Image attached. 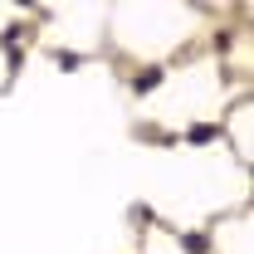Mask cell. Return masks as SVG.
<instances>
[{
	"label": "cell",
	"mask_w": 254,
	"mask_h": 254,
	"mask_svg": "<svg viewBox=\"0 0 254 254\" xmlns=\"http://www.w3.org/2000/svg\"><path fill=\"white\" fill-rule=\"evenodd\" d=\"M181 250L205 254V250H210V235H205V230H195V235H181Z\"/></svg>",
	"instance_id": "cell-2"
},
{
	"label": "cell",
	"mask_w": 254,
	"mask_h": 254,
	"mask_svg": "<svg viewBox=\"0 0 254 254\" xmlns=\"http://www.w3.org/2000/svg\"><path fill=\"white\" fill-rule=\"evenodd\" d=\"M186 137H190V142H215V137H220V127H210V123H200V127H190Z\"/></svg>",
	"instance_id": "cell-3"
},
{
	"label": "cell",
	"mask_w": 254,
	"mask_h": 254,
	"mask_svg": "<svg viewBox=\"0 0 254 254\" xmlns=\"http://www.w3.org/2000/svg\"><path fill=\"white\" fill-rule=\"evenodd\" d=\"M157 83H161V68H142V73L132 78V88H137V93H152Z\"/></svg>",
	"instance_id": "cell-1"
}]
</instances>
